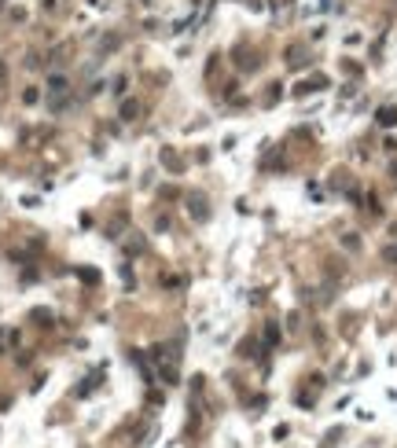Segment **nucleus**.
I'll return each mask as SVG.
<instances>
[{"label":"nucleus","instance_id":"1","mask_svg":"<svg viewBox=\"0 0 397 448\" xmlns=\"http://www.w3.org/2000/svg\"><path fill=\"white\" fill-rule=\"evenodd\" d=\"M397 121V107H383V111H379V125H393Z\"/></svg>","mask_w":397,"mask_h":448},{"label":"nucleus","instance_id":"2","mask_svg":"<svg viewBox=\"0 0 397 448\" xmlns=\"http://www.w3.org/2000/svg\"><path fill=\"white\" fill-rule=\"evenodd\" d=\"M52 92H67V77H52Z\"/></svg>","mask_w":397,"mask_h":448}]
</instances>
